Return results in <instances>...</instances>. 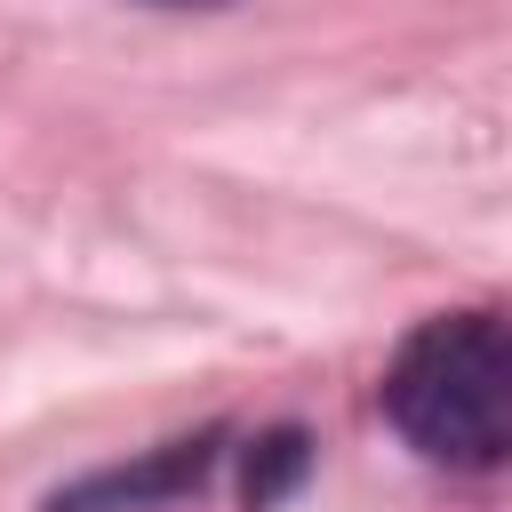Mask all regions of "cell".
I'll return each instance as SVG.
<instances>
[{
  "label": "cell",
  "instance_id": "cell-1",
  "mask_svg": "<svg viewBox=\"0 0 512 512\" xmlns=\"http://www.w3.org/2000/svg\"><path fill=\"white\" fill-rule=\"evenodd\" d=\"M384 416L432 464H456V472L504 464V440H512L504 320L480 304V312H432L424 328H408V344L384 368Z\"/></svg>",
  "mask_w": 512,
  "mask_h": 512
},
{
  "label": "cell",
  "instance_id": "cell-2",
  "mask_svg": "<svg viewBox=\"0 0 512 512\" xmlns=\"http://www.w3.org/2000/svg\"><path fill=\"white\" fill-rule=\"evenodd\" d=\"M216 448H224V432L208 424V432H192V440H168V448H152L144 464H112V472H88V480L56 488V496H48V512H144V504L192 496V488L208 480Z\"/></svg>",
  "mask_w": 512,
  "mask_h": 512
},
{
  "label": "cell",
  "instance_id": "cell-3",
  "mask_svg": "<svg viewBox=\"0 0 512 512\" xmlns=\"http://www.w3.org/2000/svg\"><path fill=\"white\" fill-rule=\"evenodd\" d=\"M304 472H312V440H304L296 424H280V432L248 440V456H240V496H248V512H272Z\"/></svg>",
  "mask_w": 512,
  "mask_h": 512
},
{
  "label": "cell",
  "instance_id": "cell-4",
  "mask_svg": "<svg viewBox=\"0 0 512 512\" xmlns=\"http://www.w3.org/2000/svg\"><path fill=\"white\" fill-rule=\"evenodd\" d=\"M144 8H224V0H144Z\"/></svg>",
  "mask_w": 512,
  "mask_h": 512
}]
</instances>
